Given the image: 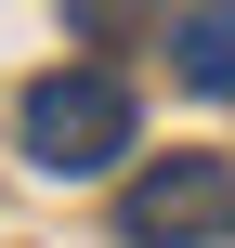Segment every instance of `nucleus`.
<instances>
[{"label":"nucleus","instance_id":"nucleus-1","mask_svg":"<svg viewBox=\"0 0 235 248\" xmlns=\"http://www.w3.org/2000/svg\"><path fill=\"white\" fill-rule=\"evenodd\" d=\"M13 144H26L52 183H92V170H118V157L144 144V105H131L118 65H52V78L13 92Z\"/></svg>","mask_w":235,"mask_h":248},{"label":"nucleus","instance_id":"nucleus-2","mask_svg":"<svg viewBox=\"0 0 235 248\" xmlns=\"http://www.w3.org/2000/svg\"><path fill=\"white\" fill-rule=\"evenodd\" d=\"M222 235H235V170L209 157V144H170V157L131 170L118 248H222Z\"/></svg>","mask_w":235,"mask_h":248},{"label":"nucleus","instance_id":"nucleus-3","mask_svg":"<svg viewBox=\"0 0 235 248\" xmlns=\"http://www.w3.org/2000/svg\"><path fill=\"white\" fill-rule=\"evenodd\" d=\"M170 65H183V92H235V0H196L183 26H170Z\"/></svg>","mask_w":235,"mask_h":248},{"label":"nucleus","instance_id":"nucleus-4","mask_svg":"<svg viewBox=\"0 0 235 248\" xmlns=\"http://www.w3.org/2000/svg\"><path fill=\"white\" fill-rule=\"evenodd\" d=\"M144 13H157V0H65V26H78V39H118V26H144Z\"/></svg>","mask_w":235,"mask_h":248}]
</instances>
